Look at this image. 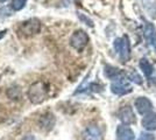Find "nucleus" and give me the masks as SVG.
Listing matches in <instances>:
<instances>
[{"instance_id": "obj_1", "label": "nucleus", "mask_w": 156, "mask_h": 140, "mask_svg": "<svg viewBox=\"0 0 156 140\" xmlns=\"http://www.w3.org/2000/svg\"><path fill=\"white\" fill-rule=\"evenodd\" d=\"M48 93H49V90H48L46 83L42 81H37L29 87L28 97L33 104H40L47 99Z\"/></svg>"}, {"instance_id": "obj_2", "label": "nucleus", "mask_w": 156, "mask_h": 140, "mask_svg": "<svg viewBox=\"0 0 156 140\" xmlns=\"http://www.w3.org/2000/svg\"><path fill=\"white\" fill-rule=\"evenodd\" d=\"M114 49L118 53L121 62H127L130 59V45L128 38L125 35L121 38H118L114 41Z\"/></svg>"}, {"instance_id": "obj_3", "label": "nucleus", "mask_w": 156, "mask_h": 140, "mask_svg": "<svg viewBox=\"0 0 156 140\" xmlns=\"http://www.w3.org/2000/svg\"><path fill=\"white\" fill-rule=\"evenodd\" d=\"M89 43V35L85 33L84 31L78 29L72 33L70 38V46L75 48L78 52H82Z\"/></svg>"}, {"instance_id": "obj_4", "label": "nucleus", "mask_w": 156, "mask_h": 140, "mask_svg": "<svg viewBox=\"0 0 156 140\" xmlns=\"http://www.w3.org/2000/svg\"><path fill=\"white\" fill-rule=\"evenodd\" d=\"M132 90H133L132 84L129 83V81H127L125 77L118 81H114L111 84V91L114 95H118V96L127 95V93L132 92Z\"/></svg>"}, {"instance_id": "obj_5", "label": "nucleus", "mask_w": 156, "mask_h": 140, "mask_svg": "<svg viewBox=\"0 0 156 140\" xmlns=\"http://www.w3.org/2000/svg\"><path fill=\"white\" fill-rule=\"evenodd\" d=\"M20 31L23 35H34L41 31V22L37 19H29L20 25Z\"/></svg>"}, {"instance_id": "obj_6", "label": "nucleus", "mask_w": 156, "mask_h": 140, "mask_svg": "<svg viewBox=\"0 0 156 140\" xmlns=\"http://www.w3.org/2000/svg\"><path fill=\"white\" fill-rule=\"evenodd\" d=\"M118 117L122 121L124 125H132V124L136 123L135 113L129 105H125V106L120 107V110L118 111Z\"/></svg>"}, {"instance_id": "obj_7", "label": "nucleus", "mask_w": 156, "mask_h": 140, "mask_svg": "<svg viewBox=\"0 0 156 140\" xmlns=\"http://www.w3.org/2000/svg\"><path fill=\"white\" fill-rule=\"evenodd\" d=\"M143 34H144V39L149 43V46L155 50L156 53V29L153 26V23H150L148 21L144 22V28H143Z\"/></svg>"}, {"instance_id": "obj_8", "label": "nucleus", "mask_w": 156, "mask_h": 140, "mask_svg": "<svg viewBox=\"0 0 156 140\" xmlns=\"http://www.w3.org/2000/svg\"><path fill=\"white\" fill-rule=\"evenodd\" d=\"M83 140H103V133L97 125H89L83 132Z\"/></svg>"}, {"instance_id": "obj_9", "label": "nucleus", "mask_w": 156, "mask_h": 140, "mask_svg": "<svg viewBox=\"0 0 156 140\" xmlns=\"http://www.w3.org/2000/svg\"><path fill=\"white\" fill-rule=\"evenodd\" d=\"M135 107L140 114H147L153 110V103L147 97H139L135 100Z\"/></svg>"}, {"instance_id": "obj_10", "label": "nucleus", "mask_w": 156, "mask_h": 140, "mask_svg": "<svg viewBox=\"0 0 156 140\" xmlns=\"http://www.w3.org/2000/svg\"><path fill=\"white\" fill-rule=\"evenodd\" d=\"M135 135L128 125H119L117 128V140H134Z\"/></svg>"}, {"instance_id": "obj_11", "label": "nucleus", "mask_w": 156, "mask_h": 140, "mask_svg": "<svg viewBox=\"0 0 156 140\" xmlns=\"http://www.w3.org/2000/svg\"><path fill=\"white\" fill-rule=\"evenodd\" d=\"M142 126L148 131H155L156 130V113L149 112L144 114L142 118Z\"/></svg>"}, {"instance_id": "obj_12", "label": "nucleus", "mask_w": 156, "mask_h": 140, "mask_svg": "<svg viewBox=\"0 0 156 140\" xmlns=\"http://www.w3.org/2000/svg\"><path fill=\"white\" fill-rule=\"evenodd\" d=\"M124 75L125 74L122 73L120 69H118V68H114V67H112V66H106V67H105V76L108 77V78L112 80L113 82L122 78Z\"/></svg>"}, {"instance_id": "obj_13", "label": "nucleus", "mask_w": 156, "mask_h": 140, "mask_svg": "<svg viewBox=\"0 0 156 140\" xmlns=\"http://www.w3.org/2000/svg\"><path fill=\"white\" fill-rule=\"evenodd\" d=\"M54 124H55V118L50 113L46 114V116H42L41 119H40V125H41V127H43L46 130H51Z\"/></svg>"}, {"instance_id": "obj_14", "label": "nucleus", "mask_w": 156, "mask_h": 140, "mask_svg": "<svg viewBox=\"0 0 156 140\" xmlns=\"http://www.w3.org/2000/svg\"><path fill=\"white\" fill-rule=\"evenodd\" d=\"M140 68H141V70H142L143 74L147 77H150L151 74L154 73V68H153V66L150 64V62L147 59H141V61H140Z\"/></svg>"}, {"instance_id": "obj_15", "label": "nucleus", "mask_w": 156, "mask_h": 140, "mask_svg": "<svg viewBox=\"0 0 156 140\" xmlns=\"http://www.w3.org/2000/svg\"><path fill=\"white\" fill-rule=\"evenodd\" d=\"M126 76H127V78L129 81H132L133 83H135V84H142V77L139 75V73L137 71H135V70H133V69H130V70H128L127 73H126Z\"/></svg>"}, {"instance_id": "obj_16", "label": "nucleus", "mask_w": 156, "mask_h": 140, "mask_svg": "<svg viewBox=\"0 0 156 140\" xmlns=\"http://www.w3.org/2000/svg\"><path fill=\"white\" fill-rule=\"evenodd\" d=\"M27 4V0H12V2H11V8L15 11V12H18V11H21L22 8H25Z\"/></svg>"}, {"instance_id": "obj_17", "label": "nucleus", "mask_w": 156, "mask_h": 140, "mask_svg": "<svg viewBox=\"0 0 156 140\" xmlns=\"http://www.w3.org/2000/svg\"><path fill=\"white\" fill-rule=\"evenodd\" d=\"M137 140H156V138L154 134L147 133V132H142V133L140 134V137H139V139Z\"/></svg>"}, {"instance_id": "obj_18", "label": "nucleus", "mask_w": 156, "mask_h": 140, "mask_svg": "<svg viewBox=\"0 0 156 140\" xmlns=\"http://www.w3.org/2000/svg\"><path fill=\"white\" fill-rule=\"evenodd\" d=\"M21 140H36V139H35V137L33 134H26Z\"/></svg>"}, {"instance_id": "obj_19", "label": "nucleus", "mask_w": 156, "mask_h": 140, "mask_svg": "<svg viewBox=\"0 0 156 140\" xmlns=\"http://www.w3.org/2000/svg\"><path fill=\"white\" fill-rule=\"evenodd\" d=\"M6 33H7V29H4V31H0V40L6 35Z\"/></svg>"}, {"instance_id": "obj_20", "label": "nucleus", "mask_w": 156, "mask_h": 140, "mask_svg": "<svg viewBox=\"0 0 156 140\" xmlns=\"http://www.w3.org/2000/svg\"><path fill=\"white\" fill-rule=\"evenodd\" d=\"M5 1H7V0H0V2H5Z\"/></svg>"}]
</instances>
